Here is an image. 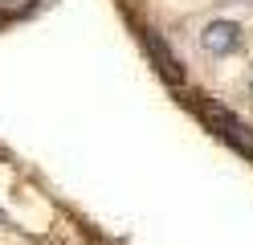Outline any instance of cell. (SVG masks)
I'll return each mask as SVG.
<instances>
[{
  "instance_id": "cell-1",
  "label": "cell",
  "mask_w": 253,
  "mask_h": 245,
  "mask_svg": "<svg viewBox=\"0 0 253 245\" xmlns=\"http://www.w3.org/2000/svg\"><path fill=\"white\" fill-rule=\"evenodd\" d=\"M200 114L209 119V127H212L225 143H233L241 155H249V159H253V131H249L241 119H237V114H229L225 106H216V102H200Z\"/></svg>"
},
{
  "instance_id": "cell-2",
  "label": "cell",
  "mask_w": 253,
  "mask_h": 245,
  "mask_svg": "<svg viewBox=\"0 0 253 245\" xmlns=\"http://www.w3.org/2000/svg\"><path fill=\"white\" fill-rule=\"evenodd\" d=\"M204 49L209 53H233L237 49V41H241V29H237L233 21H212L209 29H204Z\"/></svg>"
},
{
  "instance_id": "cell-3",
  "label": "cell",
  "mask_w": 253,
  "mask_h": 245,
  "mask_svg": "<svg viewBox=\"0 0 253 245\" xmlns=\"http://www.w3.org/2000/svg\"><path fill=\"white\" fill-rule=\"evenodd\" d=\"M147 45H151V53H155V61H160V70H164V78H171V82H180L184 74H180V65H176V57H171V53H164V45L155 41V37H147Z\"/></svg>"
}]
</instances>
